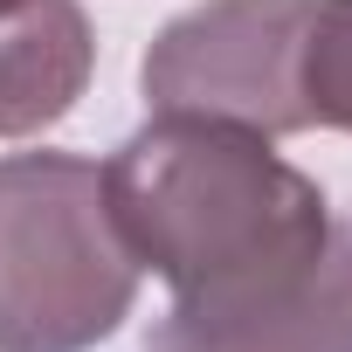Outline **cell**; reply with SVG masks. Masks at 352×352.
<instances>
[{"label":"cell","instance_id":"5","mask_svg":"<svg viewBox=\"0 0 352 352\" xmlns=\"http://www.w3.org/2000/svg\"><path fill=\"white\" fill-rule=\"evenodd\" d=\"M97 63L76 0H21L0 14V138H28L69 118Z\"/></svg>","mask_w":352,"mask_h":352},{"label":"cell","instance_id":"4","mask_svg":"<svg viewBox=\"0 0 352 352\" xmlns=\"http://www.w3.org/2000/svg\"><path fill=\"white\" fill-rule=\"evenodd\" d=\"M145 352H352V221H331L318 263L249 304H173Z\"/></svg>","mask_w":352,"mask_h":352},{"label":"cell","instance_id":"2","mask_svg":"<svg viewBox=\"0 0 352 352\" xmlns=\"http://www.w3.org/2000/svg\"><path fill=\"white\" fill-rule=\"evenodd\" d=\"M131 297L138 263L111 228L104 173L69 152L0 159V352H90Z\"/></svg>","mask_w":352,"mask_h":352},{"label":"cell","instance_id":"7","mask_svg":"<svg viewBox=\"0 0 352 352\" xmlns=\"http://www.w3.org/2000/svg\"><path fill=\"white\" fill-rule=\"evenodd\" d=\"M8 8H21V0H0V14H8Z\"/></svg>","mask_w":352,"mask_h":352},{"label":"cell","instance_id":"6","mask_svg":"<svg viewBox=\"0 0 352 352\" xmlns=\"http://www.w3.org/2000/svg\"><path fill=\"white\" fill-rule=\"evenodd\" d=\"M304 118L352 131V0H318L311 35H304Z\"/></svg>","mask_w":352,"mask_h":352},{"label":"cell","instance_id":"1","mask_svg":"<svg viewBox=\"0 0 352 352\" xmlns=\"http://www.w3.org/2000/svg\"><path fill=\"white\" fill-rule=\"evenodd\" d=\"M104 208L138 270L173 304H249L297 283L324 235V194L270 152L263 131L214 118H159L104 166Z\"/></svg>","mask_w":352,"mask_h":352},{"label":"cell","instance_id":"3","mask_svg":"<svg viewBox=\"0 0 352 352\" xmlns=\"http://www.w3.org/2000/svg\"><path fill=\"white\" fill-rule=\"evenodd\" d=\"M318 0H208L159 28L145 56V104L159 118H214L263 138L304 131V35Z\"/></svg>","mask_w":352,"mask_h":352}]
</instances>
